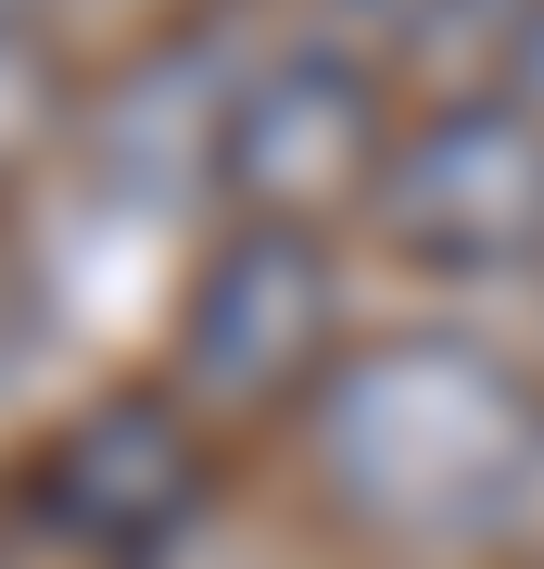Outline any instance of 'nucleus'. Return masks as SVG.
<instances>
[{
    "label": "nucleus",
    "instance_id": "nucleus-1",
    "mask_svg": "<svg viewBox=\"0 0 544 569\" xmlns=\"http://www.w3.org/2000/svg\"><path fill=\"white\" fill-rule=\"evenodd\" d=\"M317 468L329 493H343L355 519L380 531H418V545H456V531H482L506 493L532 481L544 456V418L532 392L482 367L468 342H380V355H343L317 380Z\"/></svg>",
    "mask_w": 544,
    "mask_h": 569
},
{
    "label": "nucleus",
    "instance_id": "nucleus-2",
    "mask_svg": "<svg viewBox=\"0 0 544 569\" xmlns=\"http://www.w3.org/2000/svg\"><path fill=\"white\" fill-rule=\"evenodd\" d=\"M367 203H380V228L405 253H431V266L520 253L544 228V127L520 102H444V114H418L380 152Z\"/></svg>",
    "mask_w": 544,
    "mask_h": 569
},
{
    "label": "nucleus",
    "instance_id": "nucleus-8",
    "mask_svg": "<svg viewBox=\"0 0 544 569\" xmlns=\"http://www.w3.org/2000/svg\"><path fill=\"white\" fill-rule=\"evenodd\" d=\"M51 127V63L26 51V26H0V152H26Z\"/></svg>",
    "mask_w": 544,
    "mask_h": 569
},
{
    "label": "nucleus",
    "instance_id": "nucleus-9",
    "mask_svg": "<svg viewBox=\"0 0 544 569\" xmlns=\"http://www.w3.org/2000/svg\"><path fill=\"white\" fill-rule=\"evenodd\" d=\"M520 114H544V13H532V39H520Z\"/></svg>",
    "mask_w": 544,
    "mask_h": 569
},
{
    "label": "nucleus",
    "instance_id": "nucleus-5",
    "mask_svg": "<svg viewBox=\"0 0 544 569\" xmlns=\"http://www.w3.org/2000/svg\"><path fill=\"white\" fill-rule=\"evenodd\" d=\"M190 493H202V456H190V418L165 406V392H115V406H89V418L51 443V468H39V519L77 531V545H101V557L165 545V531L190 519Z\"/></svg>",
    "mask_w": 544,
    "mask_h": 569
},
{
    "label": "nucleus",
    "instance_id": "nucleus-3",
    "mask_svg": "<svg viewBox=\"0 0 544 569\" xmlns=\"http://www.w3.org/2000/svg\"><path fill=\"white\" fill-rule=\"evenodd\" d=\"M317 342H329V266H317V241L291 216H266V228L202 253V279L178 305V380L202 406H228V418L279 406L304 367H317Z\"/></svg>",
    "mask_w": 544,
    "mask_h": 569
},
{
    "label": "nucleus",
    "instance_id": "nucleus-4",
    "mask_svg": "<svg viewBox=\"0 0 544 569\" xmlns=\"http://www.w3.org/2000/svg\"><path fill=\"white\" fill-rule=\"evenodd\" d=\"M216 152H228V190L304 216V203H329V190L380 178V164H367V152H393L380 140V77L355 63V39H291L279 63L241 77Z\"/></svg>",
    "mask_w": 544,
    "mask_h": 569
},
{
    "label": "nucleus",
    "instance_id": "nucleus-6",
    "mask_svg": "<svg viewBox=\"0 0 544 569\" xmlns=\"http://www.w3.org/2000/svg\"><path fill=\"white\" fill-rule=\"evenodd\" d=\"M228 102H241V77H216V39H165L152 63H127L89 102V164L115 190H140V203H178L190 152L228 140Z\"/></svg>",
    "mask_w": 544,
    "mask_h": 569
},
{
    "label": "nucleus",
    "instance_id": "nucleus-10",
    "mask_svg": "<svg viewBox=\"0 0 544 569\" xmlns=\"http://www.w3.org/2000/svg\"><path fill=\"white\" fill-rule=\"evenodd\" d=\"M0 26H13V0H0Z\"/></svg>",
    "mask_w": 544,
    "mask_h": 569
},
{
    "label": "nucleus",
    "instance_id": "nucleus-7",
    "mask_svg": "<svg viewBox=\"0 0 544 569\" xmlns=\"http://www.w3.org/2000/svg\"><path fill=\"white\" fill-rule=\"evenodd\" d=\"M544 0H418V26H405V51L431 63H468V51H520Z\"/></svg>",
    "mask_w": 544,
    "mask_h": 569
}]
</instances>
